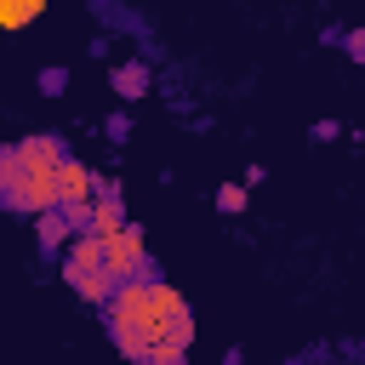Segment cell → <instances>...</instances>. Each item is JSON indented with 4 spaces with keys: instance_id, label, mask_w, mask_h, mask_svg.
Here are the masks:
<instances>
[{
    "instance_id": "2",
    "label": "cell",
    "mask_w": 365,
    "mask_h": 365,
    "mask_svg": "<svg viewBox=\"0 0 365 365\" xmlns=\"http://www.w3.org/2000/svg\"><path fill=\"white\" fill-rule=\"evenodd\" d=\"M0 177H6V205L11 211H57L63 205V188H57V171L51 165H29L17 148L0 154Z\"/></svg>"
},
{
    "instance_id": "6",
    "label": "cell",
    "mask_w": 365,
    "mask_h": 365,
    "mask_svg": "<svg viewBox=\"0 0 365 365\" xmlns=\"http://www.w3.org/2000/svg\"><path fill=\"white\" fill-rule=\"evenodd\" d=\"M86 217H91V234H97V240H114L120 228H131V222H125V211H120V200H114V188H103V194L91 200V211H86Z\"/></svg>"
},
{
    "instance_id": "5",
    "label": "cell",
    "mask_w": 365,
    "mask_h": 365,
    "mask_svg": "<svg viewBox=\"0 0 365 365\" xmlns=\"http://www.w3.org/2000/svg\"><path fill=\"white\" fill-rule=\"evenodd\" d=\"M57 188H63V205H74V211H91V200L103 194V182H97L80 160H63V165H57Z\"/></svg>"
},
{
    "instance_id": "9",
    "label": "cell",
    "mask_w": 365,
    "mask_h": 365,
    "mask_svg": "<svg viewBox=\"0 0 365 365\" xmlns=\"http://www.w3.org/2000/svg\"><path fill=\"white\" fill-rule=\"evenodd\" d=\"M114 91H120V97H143V91H148V68H143V63H120V68H114Z\"/></svg>"
},
{
    "instance_id": "1",
    "label": "cell",
    "mask_w": 365,
    "mask_h": 365,
    "mask_svg": "<svg viewBox=\"0 0 365 365\" xmlns=\"http://www.w3.org/2000/svg\"><path fill=\"white\" fill-rule=\"evenodd\" d=\"M182 308H188V302H182L171 285H160V279H120V291H114V302H108V331H114V342H120L125 359H143V365H148L160 331H165Z\"/></svg>"
},
{
    "instance_id": "3",
    "label": "cell",
    "mask_w": 365,
    "mask_h": 365,
    "mask_svg": "<svg viewBox=\"0 0 365 365\" xmlns=\"http://www.w3.org/2000/svg\"><path fill=\"white\" fill-rule=\"evenodd\" d=\"M63 279L86 297V302H114V274H108V251L97 234H80L63 257Z\"/></svg>"
},
{
    "instance_id": "12",
    "label": "cell",
    "mask_w": 365,
    "mask_h": 365,
    "mask_svg": "<svg viewBox=\"0 0 365 365\" xmlns=\"http://www.w3.org/2000/svg\"><path fill=\"white\" fill-rule=\"evenodd\" d=\"M63 80H68L63 68H46V74H40V91H63Z\"/></svg>"
},
{
    "instance_id": "8",
    "label": "cell",
    "mask_w": 365,
    "mask_h": 365,
    "mask_svg": "<svg viewBox=\"0 0 365 365\" xmlns=\"http://www.w3.org/2000/svg\"><path fill=\"white\" fill-rule=\"evenodd\" d=\"M40 11H46V0H0V23L6 29H29Z\"/></svg>"
},
{
    "instance_id": "13",
    "label": "cell",
    "mask_w": 365,
    "mask_h": 365,
    "mask_svg": "<svg viewBox=\"0 0 365 365\" xmlns=\"http://www.w3.org/2000/svg\"><path fill=\"white\" fill-rule=\"evenodd\" d=\"M348 57H354V63H365V29H354V34H348Z\"/></svg>"
},
{
    "instance_id": "10",
    "label": "cell",
    "mask_w": 365,
    "mask_h": 365,
    "mask_svg": "<svg viewBox=\"0 0 365 365\" xmlns=\"http://www.w3.org/2000/svg\"><path fill=\"white\" fill-rule=\"evenodd\" d=\"M34 234H40V245H63V240H68V222H63L57 211H40V228H34Z\"/></svg>"
},
{
    "instance_id": "4",
    "label": "cell",
    "mask_w": 365,
    "mask_h": 365,
    "mask_svg": "<svg viewBox=\"0 0 365 365\" xmlns=\"http://www.w3.org/2000/svg\"><path fill=\"white\" fill-rule=\"evenodd\" d=\"M103 251H108V274L114 279H131V274L148 268V251H143V234L137 228H120L114 240H103Z\"/></svg>"
},
{
    "instance_id": "7",
    "label": "cell",
    "mask_w": 365,
    "mask_h": 365,
    "mask_svg": "<svg viewBox=\"0 0 365 365\" xmlns=\"http://www.w3.org/2000/svg\"><path fill=\"white\" fill-rule=\"evenodd\" d=\"M17 154H23L29 165H51V171L63 165V148H57V137H23V143H17Z\"/></svg>"
},
{
    "instance_id": "11",
    "label": "cell",
    "mask_w": 365,
    "mask_h": 365,
    "mask_svg": "<svg viewBox=\"0 0 365 365\" xmlns=\"http://www.w3.org/2000/svg\"><path fill=\"white\" fill-rule=\"evenodd\" d=\"M240 205H245V188L240 182H222L217 188V211H240Z\"/></svg>"
}]
</instances>
